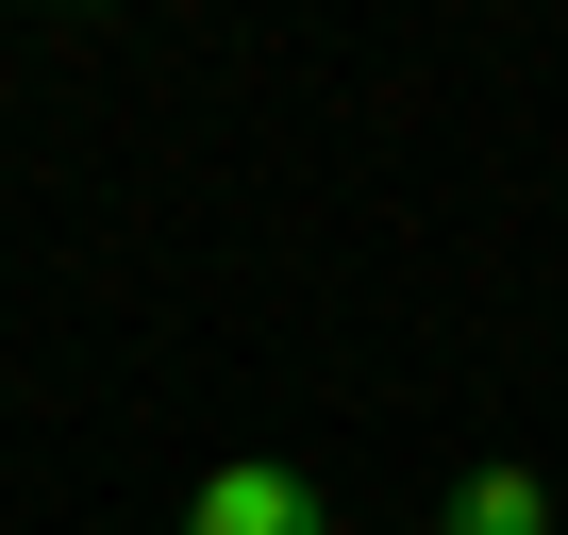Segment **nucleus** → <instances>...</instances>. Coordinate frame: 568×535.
Wrapping results in <instances>:
<instances>
[{
    "label": "nucleus",
    "mask_w": 568,
    "mask_h": 535,
    "mask_svg": "<svg viewBox=\"0 0 568 535\" xmlns=\"http://www.w3.org/2000/svg\"><path fill=\"white\" fill-rule=\"evenodd\" d=\"M435 535H551V485H535V468H468Z\"/></svg>",
    "instance_id": "nucleus-2"
},
{
    "label": "nucleus",
    "mask_w": 568,
    "mask_h": 535,
    "mask_svg": "<svg viewBox=\"0 0 568 535\" xmlns=\"http://www.w3.org/2000/svg\"><path fill=\"white\" fill-rule=\"evenodd\" d=\"M184 535H335V502H318L302 468H267V452H234V468H201Z\"/></svg>",
    "instance_id": "nucleus-1"
}]
</instances>
